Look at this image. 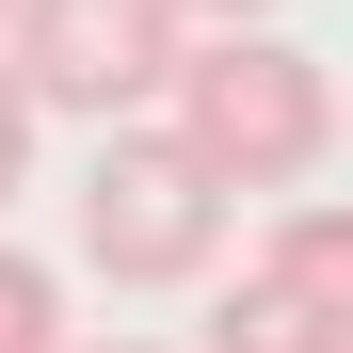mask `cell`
<instances>
[{"instance_id": "cell-1", "label": "cell", "mask_w": 353, "mask_h": 353, "mask_svg": "<svg viewBox=\"0 0 353 353\" xmlns=\"http://www.w3.org/2000/svg\"><path fill=\"white\" fill-rule=\"evenodd\" d=\"M161 129L193 145L225 193H289V176H321V161H337V81H321L273 17H241V32H193V48H176Z\"/></svg>"}, {"instance_id": "cell-2", "label": "cell", "mask_w": 353, "mask_h": 353, "mask_svg": "<svg viewBox=\"0 0 353 353\" xmlns=\"http://www.w3.org/2000/svg\"><path fill=\"white\" fill-rule=\"evenodd\" d=\"M225 176L161 129V112H129V129H97V161H81V273L97 289H193L209 257H225Z\"/></svg>"}, {"instance_id": "cell-3", "label": "cell", "mask_w": 353, "mask_h": 353, "mask_svg": "<svg viewBox=\"0 0 353 353\" xmlns=\"http://www.w3.org/2000/svg\"><path fill=\"white\" fill-rule=\"evenodd\" d=\"M176 48H193V17H176V0H17V17H0L17 97H32V112H81V129L161 112Z\"/></svg>"}, {"instance_id": "cell-4", "label": "cell", "mask_w": 353, "mask_h": 353, "mask_svg": "<svg viewBox=\"0 0 353 353\" xmlns=\"http://www.w3.org/2000/svg\"><path fill=\"white\" fill-rule=\"evenodd\" d=\"M193 353H353V321L257 257V273H225V305H209V337H193Z\"/></svg>"}, {"instance_id": "cell-5", "label": "cell", "mask_w": 353, "mask_h": 353, "mask_svg": "<svg viewBox=\"0 0 353 353\" xmlns=\"http://www.w3.org/2000/svg\"><path fill=\"white\" fill-rule=\"evenodd\" d=\"M273 273H289V289H321V305L353 321V193H289V225H273Z\"/></svg>"}, {"instance_id": "cell-6", "label": "cell", "mask_w": 353, "mask_h": 353, "mask_svg": "<svg viewBox=\"0 0 353 353\" xmlns=\"http://www.w3.org/2000/svg\"><path fill=\"white\" fill-rule=\"evenodd\" d=\"M0 353H65V273L32 241H0Z\"/></svg>"}, {"instance_id": "cell-7", "label": "cell", "mask_w": 353, "mask_h": 353, "mask_svg": "<svg viewBox=\"0 0 353 353\" xmlns=\"http://www.w3.org/2000/svg\"><path fill=\"white\" fill-rule=\"evenodd\" d=\"M32 129H48V112L17 97V65H0V209H17V193H32Z\"/></svg>"}, {"instance_id": "cell-8", "label": "cell", "mask_w": 353, "mask_h": 353, "mask_svg": "<svg viewBox=\"0 0 353 353\" xmlns=\"http://www.w3.org/2000/svg\"><path fill=\"white\" fill-rule=\"evenodd\" d=\"M176 17H193V32H241V17H273V0H176Z\"/></svg>"}, {"instance_id": "cell-9", "label": "cell", "mask_w": 353, "mask_h": 353, "mask_svg": "<svg viewBox=\"0 0 353 353\" xmlns=\"http://www.w3.org/2000/svg\"><path fill=\"white\" fill-rule=\"evenodd\" d=\"M65 353H161V337H65Z\"/></svg>"}, {"instance_id": "cell-10", "label": "cell", "mask_w": 353, "mask_h": 353, "mask_svg": "<svg viewBox=\"0 0 353 353\" xmlns=\"http://www.w3.org/2000/svg\"><path fill=\"white\" fill-rule=\"evenodd\" d=\"M0 17H17V0H0Z\"/></svg>"}]
</instances>
